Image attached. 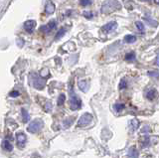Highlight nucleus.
Returning <instances> with one entry per match:
<instances>
[{
  "mask_svg": "<svg viewBox=\"0 0 159 158\" xmlns=\"http://www.w3.org/2000/svg\"><path fill=\"white\" fill-rule=\"evenodd\" d=\"M44 126V121L42 120H35L30 122V124L27 127V130L30 133H38Z\"/></svg>",
  "mask_w": 159,
  "mask_h": 158,
  "instance_id": "7ed1b4c3",
  "label": "nucleus"
},
{
  "mask_svg": "<svg viewBox=\"0 0 159 158\" xmlns=\"http://www.w3.org/2000/svg\"><path fill=\"white\" fill-rule=\"evenodd\" d=\"M130 125H131V129H132V131L136 130L137 128H138V126H139V121L136 120V118H132L131 121H130Z\"/></svg>",
  "mask_w": 159,
  "mask_h": 158,
  "instance_id": "6ab92c4d",
  "label": "nucleus"
},
{
  "mask_svg": "<svg viewBox=\"0 0 159 158\" xmlns=\"http://www.w3.org/2000/svg\"><path fill=\"white\" fill-rule=\"evenodd\" d=\"M157 96H158V93H157V91L155 90V88H150V90H149L147 92V93H146V97L148 98L149 101L155 100V98L157 97Z\"/></svg>",
  "mask_w": 159,
  "mask_h": 158,
  "instance_id": "9b49d317",
  "label": "nucleus"
},
{
  "mask_svg": "<svg viewBox=\"0 0 159 158\" xmlns=\"http://www.w3.org/2000/svg\"><path fill=\"white\" fill-rule=\"evenodd\" d=\"M45 85H46V81L44 79L38 77L36 74H34V80L32 83V86L35 88H37V90H43L45 88Z\"/></svg>",
  "mask_w": 159,
  "mask_h": 158,
  "instance_id": "39448f33",
  "label": "nucleus"
},
{
  "mask_svg": "<svg viewBox=\"0 0 159 158\" xmlns=\"http://www.w3.org/2000/svg\"><path fill=\"white\" fill-rule=\"evenodd\" d=\"M65 34H66V29H65V28H61L58 31V33L56 34V37H55V39H56V40H59V39H61L65 35Z\"/></svg>",
  "mask_w": 159,
  "mask_h": 158,
  "instance_id": "4be33fe9",
  "label": "nucleus"
},
{
  "mask_svg": "<svg viewBox=\"0 0 159 158\" xmlns=\"http://www.w3.org/2000/svg\"><path fill=\"white\" fill-rule=\"evenodd\" d=\"M121 8V4L117 0H107L102 6V12L103 14H109Z\"/></svg>",
  "mask_w": 159,
  "mask_h": 158,
  "instance_id": "f257e3e1",
  "label": "nucleus"
},
{
  "mask_svg": "<svg viewBox=\"0 0 159 158\" xmlns=\"http://www.w3.org/2000/svg\"><path fill=\"white\" fill-rule=\"evenodd\" d=\"M78 86H79V88L82 92L87 93L88 90H89V82L87 80H81V81H79Z\"/></svg>",
  "mask_w": 159,
  "mask_h": 158,
  "instance_id": "9d476101",
  "label": "nucleus"
},
{
  "mask_svg": "<svg viewBox=\"0 0 159 158\" xmlns=\"http://www.w3.org/2000/svg\"><path fill=\"white\" fill-rule=\"evenodd\" d=\"M136 41V36L135 35H125L124 36V42L131 44Z\"/></svg>",
  "mask_w": 159,
  "mask_h": 158,
  "instance_id": "dca6fc26",
  "label": "nucleus"
},
{
  "mask_svg": "<svg viewBox=\"0 0 159 158\" xmlns=\"http://www.w3.org/2000/svg\"><path fill=\"white\" fill-rule=\"evenodd\" d=\"M155 1V3H157V4H159V0H154Z\"/></svg>",
  "mask_w": 159,
  "mask_h": 158,
  "instance_id": "473e14b6",
  "label": "nucleus"
},
{
  "mask_svg": "<svg viewBox=\"0 0 159 158\" xmlns=\"http://www.w3.org/2000/svg\"><path fill=\"white\" fill-rule=\"evenodd\" d=\"M140 143H141V146L144 148V147H147L149 145V143H150V140H149V137L148 136H143L141 139H140Z\"/></svg>",
  "mask_w": 159,
  "mask_h": 158,
  "instance_id": "aec40b11",
  "label": "nucleus"
},
{
  "mask_svg": "<svg viewBox=\"0 0 159 158\" xmlns=\"http://www.w3.org/2000/svg\"><path fill=\"white\" fill-rule=\"evenodd\" d=\"M128 157L129 158H138V155H139V152L137 150V148L135 146H132L128 149Z\"/></svg>",
  "mask_w": 159,
  "mask_h": 158,
  "instance_id": "f8f14e48",
  "label": "nucleus"
},
{
  "mask_svg": "<svg viewBox=\"0 0 159 158\" xmlns=\"http://www.w3.org/2000/svg\"><path fill=\"white\" fill-rule=\"evenodd\" d=\"M145 20L147 21V22H149V24L152 26V27H156L157 25H158V23H157V21H154V20H151V19H148V18H144Z\"/></svg>",
  "mask_w": 159,
  "mask_h": 158,
  "instance_id": "c85d7f7f",
  "label": "nucleus"
},
{
  "mask_svg": "<svg viewBox=\"0 0 159 158\" xmlns=\"http://www.w3.org/2000/svg\"><path fill=\"white\" fill-rule=\"evenodd\" d=\"M83 15L86 17L87 19H91V18H93V13L92 12H89V11H84V13H83Z\"/></svg>",
  "mask_w": 159,
  "mask_h": 158,
  "instance_id": "c756f323",
  "label": "nucleus"
},
{
  "mask_svg": "<svg viewBox=\"0 0 159 158\" xmlns=\"http://www.w3.org/2000/svg\"><path fill=\"white\" fill-rule=\"evenodd\" d=\"M35 27H36V21H34V20H28L24 23V28L28 33H32L34 31Z\"/></svg>",
  "mask_w": 159,
  "mask_h": 158,
  "instance_id": "1a4fd4ad",
  "label": "nucleus"
},
{
  "mask_svg": "<svg viewBox=\"0 0 159 158\" xmlns=\"http://www.w3.org/2000/svg\"><path fill=\"white\" fill-rule=\"evenodd\" d=\"M2 147H3L6 151H8V152H10V151H12V150H13V145H12V143L10 142V141H8V140H4V141L2 142Z\"/></svg>",
  "mask_w": 159,
  "mask_h": 158,
  "instance_id": "4468645a",
  "label": "nucleus"
},
{
  "mask_svg": "<svg viewBox=\"0 0 159 158\" xmlns=\"http://www.w3.org/2000/svg\"><path fill=\"white\" fill-rule=\"evenodd\" d=\"M116 27H117L116 22V21H111V22L107 23L106 25H103V26L102 27L101 30H102L103 33H109V32L113 31Z\"/></svg>",
  "mask_w": 159,
  "mask_h": 158,
  "instance_id": "6e6552de",
  "label": "nucleus"
},
{
  "mask_svg": "<svg viewBox=\"0 0 159 158\" xmlns=\"http://www.w3.org/2000/svg\"><path fill=\"white\" fill-rule=\"evenodd\" d=\"M54 11H55V5L52 2H48L46 7H45V12L47 14H52L54 13Z\"/></svg>",
  "mask_w": 159,
  "mask_h": 158,
  "instance_id": "2eb2a0df",
  "label": "nucleus"
},
{
  "mask_svg": "<svg viewBox=\"0 0 159 158\" xmlns=\"http://www.w3.org/2000/svg\"><path fill=\"white\" fill-rule=\"evenodd\" d=\"M135 58H136V56H135V53H134V52H129V53L126 54L125 57H124L125 61H127V62L135 61Z\"/></svg>",
  "mask_w": 159,
  "mask_h": 158,
  "instance_id": "f3484780",
  "label": "nucleus"
},
{
  "mask_svg": "<svg viewBox=\"0 0 159 158\" xmlns=\"http://www.w3.org/2000/svg\"><path fill=\"white\" fill-rule=\"evenodd\" d=\"M124 107H125V105H124V103H116V105L113 106L114 111L116 112L121 111L122 110H124Z\"/></svg>",
  "mask_w": 159,
  "mask_h": 158,
  "instance_id": "412c9836",
  "label": "nucleus"
},
{
  "mask_svg": "<svg viewBox=\"0 0 159 158\" xmlns=\"http://www.w3.org/2000/svg\"><path fill=\"white\" fill-rule=\"evenodd\" d=\"M147 75L150 78L158 79L159 78V71H149V72H147Z\"/></svg>",
  "mask_w": 159,
  "mask_h": 158,
  "instance_id": "393cba45",
  "label": "nucleus"
},
{
  "mask_svg": "<svg viewBox=\"0 0 159 158\" xmlns=\"http://www.w3.org/2000/svg\"><path fill=\"white\" fill-rule=\"evenodd\" d=\"M52 107H53L52 102H49V101H46V105H43L44 111H47V112H49L50 111H51V110H52Z\"/></svg>",
  "mask_w": 159,
  "mask_h": 158,
  "instance_id": "b1692460",
  "label": "nucleus"
},
{
  "mask_svg": "<svg viewBox=\"0 0 159 158\" xmlns=\"http://www.w3.org/2000/svg\"><path fill=\"white\" fill-rule=\"evenodd\" d=\"M74 120H75V116H70V117L65 118L63 121V126L65 128H69L70 126H72V124L74 123Z\"/></svg>",
  "mask_w": 159,
  "mask_h": 158,
  "instance_id": "ddd939ff",
  "label": "nucleus"
},
{
  "mask_svg": "<svg viewBox=\"0 0 159 158\" xmlns=\"http://www.w3.org/2000/svg\"><path fill=\"white\" fill-rule=\"evenodd\" d=\"M22 111V120L24 122H28L30 120V115H29V113L27 112V111L25 110V108H22L21 110Z\"/></svg>",
  "mask_w": 159,
  "mask_h": 158,
  "instance_id": "a211bd4d",
  "label": "nucleus"
},
{
  "mask_svg": "<svg viewBox=\"0 0 159 158\" xmlns=\"http://www.w3.org/2000/svg\"><path fill=\"white\" fill-rule=\"evenodd\" d=\"M135 25H136V28L138 29L139 31L140 32H144V25H143V23L142 22H140V21H136L135 22Z\"/></svg>",
  "mask_w": 159,
  "mask_h": 158,
  "instance_id": "bb28decb",
  "label": "nucleus"
},
{
  "mask_svg": "<svg viewBox=\"0 0 159 158\" xmlns=\"http://www.w3.org/2000/svg\"><path fill=\"white\" fill-rule=\"evenodd\" d=\"M70 107L72 111H78L82 107V101L80 98L75 92L73 91V88H70Z\"/></svg>",
  "mask_w": 159,
  "mask_h": 158,
  "instance_id": "f03ea898",
  "label": "nucleus"
},
{
  "mask_svg": "<svg viewBox=\"0 0 159 158\" xmlns=\"http://www.w3.org/2000/svg\"><path fill=\"white\" fill-rule=\"evenodd\" d=\"M127 87V82L125 79H121V81L120 83H119V85H118V88L119 90H123V88H126Z\"/></svg>",
  "mask_w": 159,
  "mask_h": 158,
  "instance_id": "a878e982",
  "label": "nucleus"
},
{
  "mask_svg": "<svg viewBox=\"0 0 159 158\" xmlns=\"http://www.w3.org/2000/svg\"><path fill=\"white\" fill-rule=\"evenodd\" d=\"M26 135L24 134L23 132H19L16 134V141H17V145L19 148H23L26 144Z\"/></svg>",
  "mask_w": 159,
  "mask_h": 158,
  "instance_id": "423d86ee",
  "label": "nucleus"
},
{
  "mask_svg": "<svg viewBox=\"0 0 159 158\" xmlns=\"http://www.w3.org/2000/svg\"><path fill=\"white\" fill-rule=\"evenodd\" d=\"M156 65H157V66L159 67V55H158V56L156 57Z\"/></svg>",
  "mask_w": 159,
  "mask_h": 158,
  "instance_id": "2f4dec72",
  "label": "nucleus"
},
{
  "mask_svg": "<svg viewBox=\"0 0 159 158\" xmlns=\"http://www.w3.org/2000/svg\"><path fill=\"white\" fill-rule=\"evenodd\" d=\"M65 102H66V96L64 95V93H61V95L59 96V97H58V106H63L64 103H65Z\"/></svg>",
  "mask_w": 159,
  "mask_h": 158,
  "instance_id": "5701e85b",
  "label": "nucleus"
},
{
  "mask_svg": "<svg viewBox=\"0 0 159 158\" xmlns=\"http://www.w3.org/2000/svg\"><path fill=\"white\" fill-rule=\"evenodd\" d=\"M19 92H11L9 93V96L11 97H19Z\"/></svg>",
  "mask_w": 159,
  "mask_h": 158,
  "instance_id": "7c9ffc66",
  "label": "nucleus"
},
{
  "mask_svg": "<svg viewBox=\"0 0 159 158\" xmlns=\"http://www.w3.org/2000/svg\"><path fill=\"white\" fill-rule=\"evenodd\" d=\"M55 28H56V21L51 20L48 24H46V25H44V26H42L41 28H40V31L43 32V33H49V32H51L52 30H54Z\"/></svg>",
  "mask_w": 159,
  "mask_h": 158,
  "instance_id": "0eeeda50",
  "label": "nucleus"
},
{
  "mask_svg": "<svg viewBox=\"0 0 159 158\" xmlns=\"http://www.w3.org/2000/svg\"><path fill=\"white\" fill-rule=\"evenodd\" d=\"M81 5L82 6H88V5H91L92 4V0H81Z\"/></svg>",
  "mask_w": 159,
  "mask_h": 158,
  "instance_id": "cd10ccee",
  "label": "nucleus"
},
{
  "mask_svg": "<svg viewBox=\"0 0 159 158\" xmlns=\"http://www.w3.org/2000/svg\"><path fill=\"white\" fill-rule=\"evenodd\" d=\"M93 115H91L89 112H86L80 117V120H78L77 127H86L88 125L91 124V122L93 121Z\"/></svg>",
  "mask_w": 159,
  "mask_h": 158,
  "instance_id": "20e7f679",
  "label": "nucleus"
}]
</instances>
